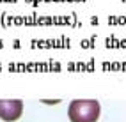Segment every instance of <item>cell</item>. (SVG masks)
Instances as JSON below:
<instances>
[{
    "label": "cell",
    "mask_w": 126,
    "mask_h": 122,
    "mask_svg": "<svg viewBox=\"0 0 126 122\" xmlns=\"http://www.w3.org/2000/svg\"><path fill=\"white\" fill-rule=\"evenodd\" d=\"M23 111V101L20 99H0V119L7 122L18 120Z\"/></svg>",
    "instance_id": "7a4b0ae2"
},
{
    "label": "cell",
    "mask_w": 126,
    "mask_h": 122,
    "mask_svg": "<svg viewBox=\"0 0 126 122\" xmlns=\"http://www.w3.org/2000/svg\"><path fill=\"white\" fill-rule=\"evenodd\" d=\"M101 113V106L96 99H73L68 106L71 122H96Z\"/></svg>",
    "instance_id": "6da1fadb"
}]
</instances>
